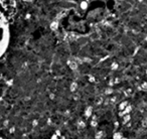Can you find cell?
I'll return each mask as SVG.
<instances>
[{
  "label": "cell",
  "instance_id": "1",
  "mask_svg": "<svg viewBox=\"0 0 147 139\" xmlns=\"http://www.w3.org/2000/svg\"><path fill=\"white\" fill-rule=\"evenodd\" d=\"M9 19L10 17L0 8V59L6 53L10 40Z\"/></svg>",
  "mask_w": 147,
  "mask_h": 139
},
{
  "label": "cell",
  "instance_id": "2",
  "mask_svg": "<svg viewBox=\"0 0 147 139\" xmlns=\"http://www.w3.org/2000/svg\"><path fill=\"white\" fill-rule=\"evenodd\" d=\"M0 8L11 18L15 11V0H0Z\"/></svg>",
  "mask_w": 147,
  "mask_h": 139
}]
</instances>
